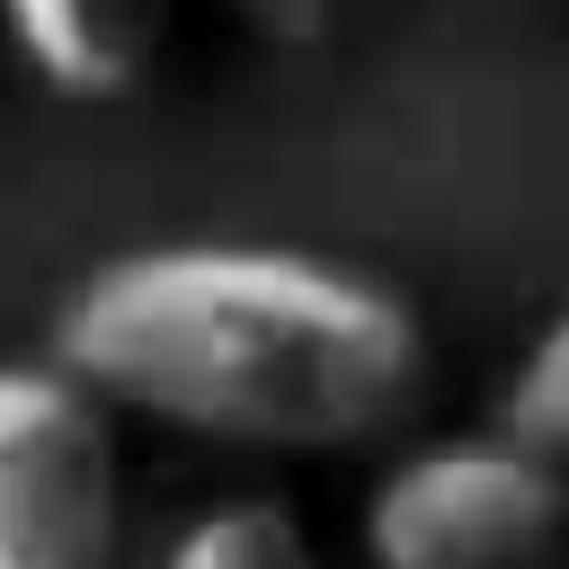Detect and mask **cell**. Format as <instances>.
I'll return each mask as SVG.
<instances>
[{"instance_id":"obj_4","label":"cell","mask_w":569,"mask_h":569,"mask_svg":"<svg viewBox=\"0 0 569 569\" xmlns=\"http://www.w3.org/2000/svg\"><path fill=\"white\" fill-rule=\"evenodd\" d=\"M169 18H178V0H0L9 53L53 98H89V107L151 80Z\"/></svg>"},{"instance_id":"obj_1","label":"cell","mask_w":569,"mask_h":569,"mask_svg":"<svg viewBox=\"0 0 569 569\" xmlns=\"http://www.w3.org/2000/svg\"><path fill=\"white\" fill-rule=\"evenodd\" d=\"M116 418H151L231 453H365L427 400L418 311L338 258L276 240H142L98 258L53 347Z\"/></svg>"},{"instance_id":"obj_3","label":"cell","mask_w":569,"mask_h":569,"mask_svg":"<svg viewBox=\"0 0 569 569\" xmlns=\"http://www.w3.org/2000/svg\"><path fill=\"white\" fill-rule=\"evenodd\" d=\"M0 569H124L116 409L53 356L0 365Z\"/></svg>"},{"instance_id":"obj_5","label":"cell","mask_w":569,"mask_h":569,"mask_svg":"<svg viewBox=\"0 0 569 569\" xmlns=\"http://www.w3.org/2000/svg\"><path fill=\"white\" fill-rule=\"evenodd\" d=\"M151 569H320V551L276 498H222V507L187 516Z\"/></svg>"},{"instance_id":"obj_2","label":"cell","mask_w":569,"mask_h":569,"mask_svg":"<svg viewBox=\"0 0 569 569\" xmlns=\"http://www.w3.org/2000/svg\"><path fill=\"white\" fill-rule=\"evenodd\" d=\"M365 569H560L569 471L516 436H436L373 471L356 507Z\"/></svg>"},{"instance_id":"obj_7","label":"cell","mask_w":569,"mask_h":569,"mask_svg":"<svg viewBox=\"0 0 569 569\" xmlns=\"http://www.w3.org/2000/svg\"><path fill=\"white\" fill-rule=\"evenodd\" d=\"M240 27H258L267 44H311V36H329V18H338V0H222Z\"/></svg>"},{"instance_id":"obj_6","label":"cell","mask_w":569,"mask_h":569,"mask_svg":"<svg viewBox=\"0 0 569 569\" xmlns=\"http://www.w3.org/2000/svg\"><path fill=\"white\" fill-rule=\"evenodd\" d=\"M498 436L551 453L569 471V302L533 329V347L507 365V391H498Z\"/></svg>"}]
</instances>
